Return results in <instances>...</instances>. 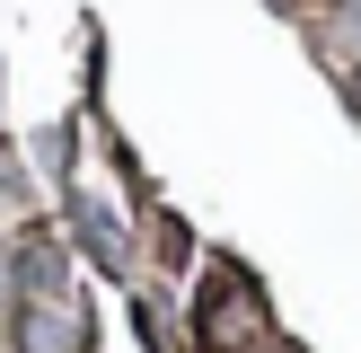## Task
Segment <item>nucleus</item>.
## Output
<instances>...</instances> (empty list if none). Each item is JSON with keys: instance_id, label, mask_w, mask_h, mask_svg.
<instances>
[{"instance_id": "f03ea898", "label": "nucleus", "mask_w": 361, "mask_h": 353, "mask_svg": "<svg viewBox=\"0 0 361 353\" xmlns=\"http://www.w3.org/2000/svg\"><path fill=\"white\" fill-rule=\"evenodd\" d=\"M194 327H203L212 353H229V345H247V335H264V309H256V292H247L238 274H221L203 292V318H194Z\"/></svg>"}, {"instance_id": "20e7f679", "label": "nucleus", "mask_w": 361, "mask_h": 353, "mask_svg": "<svg viewBox=\"0 0 361 353\" xmlns=\"http://www.w3.org/2000/svg\"><path fill=\"white\" fill-rule=\"evenodd\" d=\"M317 53H344V62H361V0H335V9L317 18Z\"/></svg>"}, {"instance_id": "0eeeda50", "label": "nucleus", "mask_w": 361, "mask_h": 353, "mask_svg": "<svg viewBox=\"0 0 361 353\" xmlns=\"http://www.w3.org/2000/svg\"><path fill=\"white\" fill-rule=\"evenodd\" d=\"M344 106H353V115H361V62L344 71Z\"/></svg>"}, {"instance_id": "423d86ee", "label": "nucleus", "mask_w": 361, "mask_h": 353, "mask_svg": "<svg viewBox=\"0 0 361 353\" xmlns=\"http://www.w3.org/2000/svg\"><path fill=\"white\" fill-rule=\"evenodd\" d=\"M0 309H18V247H0Z\"/></svg>"}, {"instance_id": "7ed1b4c3", "label": "nucleus", "mask_w": 361, "mask_h": 353, "mask_svg": "<svg viewBox=\"0 0 361 353\" xmlns=\"http://www.w3.org/2000/svg\"><path fill=\"white\" fill-rule=\"evenodd\" d=\"M44 292H71V282H62V247L27 239V247H18V300H44Z\"/></svg>"}, {"instance_id": "39448f33", "label": "nucleus", "mask_w": 361, "mask_h": 353, "mask_svg": "<svg viewBox=\"0 0 361 353\" xmlns=\"http://www.w3.org/2000/svg\"><path fill=\"white\" fill-rule=\"evenodd\" d=\"M80 239L97 247V265H106V274H123V239H115V221H106L97 203H80Z\"/></svg>"}, {"instance_id": "6e6552de", "label": "nucleus", "mask_w": 361, "mask_h": 353, "mask_svg": "<svg viewBox=\"0 0 361 353\" xmlns=\"http://www.w3.org/2000/svg\"><path fill=\"white\" fill-rule=\"evenodd\" d=\"M264 353H291V345H264Z\"/></svg>"}, {"instance_id": "f257e3e1", "label": "nucleus", "mask_w": 361, "mask_h": 353, "mask_svg": "<svg viewBox=\"0 0 361 353\" xmlns=\"http://www.w3.org/2000/svg\"><path fill=\"white\" fill-rule=\"evenodd\" d=\"M9 345L18 353H88L97 345V318H88L80 292H44V300H18L9 309Z\"/></svg>"}]
</instances>
